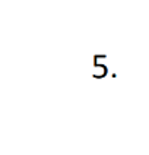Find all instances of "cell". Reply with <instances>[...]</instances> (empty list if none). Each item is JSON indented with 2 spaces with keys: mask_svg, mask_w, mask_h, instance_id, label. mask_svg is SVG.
<instances>
[{
  "mask_svg": "<svg viewBox=\"0 0 149 155\" xmlns=\"http://www.w3.org/2000/svg\"><path fill=\"white\" fill-rule=\"evenodd\" d=\"M107 73H108L107 66L98 63V57H96V54H95V56H94V75H92V76L95 78V79H101V78L107 76Z\"/></svg>",
  "mask_w": 149,
  "mask_h": 155,
  "instance_id": "1",
  "label": "cell"
}]
</instances>
